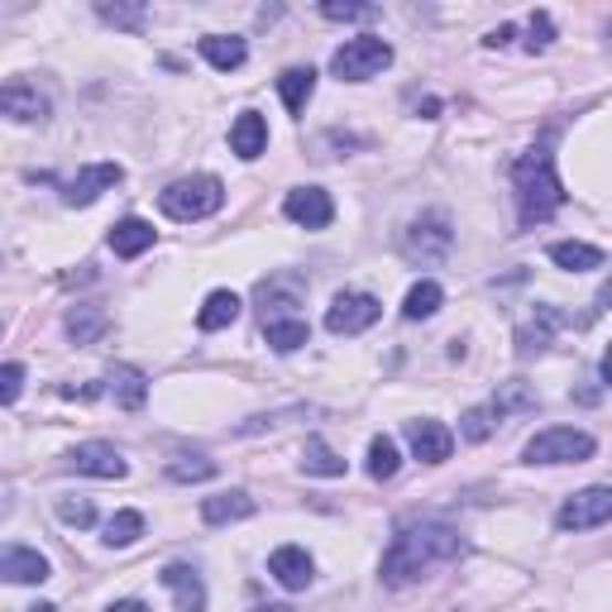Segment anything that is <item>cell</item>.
Instances as JSON below:
<instances>
[{"label": "cell", "mask_w": 612, "mask_h": 612, "mask_svg": "<svg viewBox=\"0 0 612 612\" xmlns=\"http://www.w3.org/2000/svg\"><path fill=\"white\" fill-rule=\"evenodd\" d=\"M168 478L172 484H201V478H215V460L207 455H178L168 464Z\"/></svg>", "instance_id": "1f68e13d"}, {"label": "cell", "mask_w": 612, "mask_h": 612, "mask_svg": "<svg viewBox=\"0 0 612 612\" xmlns=\"http://www.w3.org/2000/svg\"><path fill=\"white\" fill-rule=\"evenodd\" d=\"M57 517L67 521V527H92L96 521V507L86 498H57Z\"/></svg>", "instance_id": "e575fe53"}, {"label": "cell", "mask_w": 612, "mask_h": 612, "mask_svg": "<svg viewBox=\"0 0 612 612\" xmlns=\"http://www.w3.org/2000/svg\"><path fill=\"white\" fill-rule=\"evenodd\" d=\"M67 330L77 335V345H86V340H92V335H101V330H106V316H101V312H92V306H77V312L67 316Z\"/></svg>", "instance_id": "836d02e7"}, {"label": "cell", "mask_w": 612, "mask_h": 612, "mask_svg": "<svg viewBox=\"0 0 612 612\" xmlns=\"http://www.w3.org/2000/svg\"><path fill=\"white\" fill-rule=\"evenodd\" d=\"M302 297H306V287H302V278H293V273H278V278L258 283V293H254L258 312H264V326H273V320H293Z\"/></svg>", "instance_id": "9c48e42d"}, {"label": "cell", "mask_w": 612, "mask_h": 612, "mask_svg": "<svg viewBox=\"0 0 612 612\" xmlns=\"http://www.w3.org/2000/svg\"><path fill=\"white\" fill-rule=\"evenodd\" d=\"M402 469V455H398V441L392 435H373L369 441V478H378V484H388L392 474Z\"/></svg>", "instance_id": "f1b7e54d"}, {"label": "cell", "mask_w": 612, "mask_h": 612, "mask_svg": "<svg viewBox=\"0 0 612 612\" xmlns=\"http://www.w3.org/2000/svg\"><path fill=\"white\" fill-rule=\"evenodd\" d=\"M603 521H612V488L608 484L579 488L574 498H564L560 513H556L560 531H593V527H603Z\"/></svg>", "instance_id": "52a82bcc"}, {"label": "cell", "mask_w": 612, "mask_h": 612, "mask_svg": "<svg viewBox=\"0 0 612 612\" xmlns=\"http://www.w3.org/2000/svg\"><path fill=\"white\" fill-rule=\"evenodd\" d=\"M268 574L278 579L287 593H302V589L316 579V564H312V556H306L302 546H278V550L268 556Z\"/></svg>", "instance_id": "5bb4252c"}, {"label": "cell", "mask_w": 612, "mask_h": 612, "mask_svg": "<svg viewBox=\"0 0 612 612\" xmlns=\"http://www.w3.org/2000/svg\"><path fill=\"white\" fill-rule=\"evenodd\" d=\"M67 464L77 474H92V478H125L129 464L120 460V450L106 445V441H86L77 450H67Z\"/></svg>", "instance_id": "4fadbf2b"}, {"label": "cell", "mask_w": 612, "mask_h": 612, "mask_svg": "<svg viewBox=\"0 0 612 612\" xmlns=\"http://www.w3.org/2000/svg\"><path fill=\"white\" fill-rule=\"evenodd\" d=\"M513 34H517L513 24H498V29H493V34H488L484 43H488V49H507V43H513Z\"/></svg>", "instance_id": "ab89813d"}, {"label": "cell", "mask_w": 612, "mask_h": 612, "mask_svg": "<svg viewBox=\"0 0 612 612\" xmlns=\"http://www.w3.org/2000/svg\"><path fill=\"white\" fill-rule=\"evenodd\" d=\"M244 517H254V498L244 488L215 493V498L201 503V521H207V527H230V521H244Z\"/></svg>", "instance_id": "d6986e66"}, {"label": "cell", "mask_w": 612, "mask_h": 612, "mask_svg": "<svg viewBox=\"0 0 612 612\" xmlns=\"http://www.w3.org/2000/svg\"><path fill=\"white\" fill-rule=\"evenodd\" d=\"M158 207H163L168 221H207L225 207V187L221 178H211V172H197V178H178L172 187L158 192Z\"/></svg>", "instance_id": "3957f363"}, {"label": "cell", "mask_w": 612, "mask_h": 612, "mask_svg": "<svg viewBox=\"0 0 612 612\" xmlns=\"http://www.w3.org/2000/svg\"><path fill=\"white\" fill-rule=\"evenodd\" d=\"M163 589L178 599V612H207V584L192 564H163Z\"/></svg>", "instance_id": "9a60e30c"}, {"label": "cell", "mask_w": 612, "mask_h": 612, "mask_svg": "<svg viewBox=\"0 0 612 612\" xmlns=\"http://www.w3.org/2000/svg\"><path fill=\"white\" fill-rule=\"evenodd\" d=\"M407 445H412V455L421 464H445L450 450H455V435H450L445 421L421 416V421H407Z\"/></svg>", "instance_id": "8fae6325"}, {"label": "cell", "mask_w": 612, "mask_h": 612, "mask_svg": "<svg viewBox=\"0 0 612 612\" xmlns=\"http://www.w3.org/2000/svg\"><path fill=\"white\" fill-rule=\"evenodd\" d=\"M603 383H608V388H612V345H608V349H603Z\"/></svg>", "instance_id": "7bdbcfd3"}, {"label": "cell", "mask_w": 612, "mask_h": 612, "mask_svg": "<svg viewBox=\"0 0 612 612\" xmlns=\"http://www.w3.org/2000/svg\"><path fill=\"white\" fill-rule=\"evenodd\" d=\"M503 412H498V407H493V402H484V407H469V412H464V421H460V435H464V441H488V435H493V421H498Z\"/></svg>", "instance_id": "d6a6232c"}, {"label": "cell", "mask_w": 612, "mask_h": 612, "mask_svg": "<svg viewBox=\"0 0 612 612\" xmlns=\"http://www.w3.org/2000/svg\"><path fill=\"white\" fill-rule=\"evenodd\" d=\"M20 388H24V363H6V369H0V398L6 402H20Z\"/></svg>", "instance_id": "f35d334b"}, {"label": "cell", "mask_w": 612, "mask_h": 612, "mask_svg": "<svg viewBox=\"0 0 612 612\" xmlns=\"http://www.w3.org/2000/svg\"><path fill=\"white\" fill-rule=\"evenodd\" d=\"M550 39H556V24H550L546 10H536V14H531V39H527V49L541 53V49H550Z\"/></svg>", "instance_id": "74e56055"}, {"label": "cell", "mask_w": 612, "mask_h": 612, "mask_svg": "<svg viewBox=\"0 0 612 612\" xmlns=\"http://www.w3.org/2000/svg\"><path fill=\"white\" fill-rule=\"evenodd\" d=\"M450 250H455V230H450V221L441 211L412 221V225H407V235H402V258H407V264H421V268H435Z\"/></svg>", "instance_id": "8992f818"}, {"label": "cell", "mask_w": 612, "mask_h": 612, "mask_svg": "<svg viewBox=\"0 0 612 612\" xmlns=\"http://www.w3.org/2000/svg\"><path fill=\"white\" fill-rule=\"evenodd\" d=\"M599 306H603V312H612V278L599 287Z\"/></svg>", "instance_id": "b9f144b4"}, {"label": "cell", "mask_w": 612, "mask_h": 612, "mask_svg": "<svg viewBox=\"0 0 612 612\" xmlns=\"http://www.w3.org/2000/svg\"><path fill=\"white\" fill-rule=\"evenodd\" d=\"M110 250L120 258H139L144 250H154V225L139 221V215H125V221L110 225Z\"/></svg>", "instance_id": "44dd1931"}, {"label": "cell", "mask_w": 612, "mask_h": 612, "mask_svg": "<svg viewBox=\"0 0 612 612\" xmlns=\"http://www.w3.org/2000/svg\"><path fill=\"white\" fill-rule=\"evenodd\" d=\"M139 536H144V517L135 513V507H125V513H115V517L106 521V546H110V550L135 546Z\"/></svg>", "instance_id": "4dcf8cb0"}, {"label": "cell", "mask_w": 612, "mask_h": 612, "mask_svg": "<svg viewBox=\"0 0 612 612\" xmlns=\"http://www.w3.org/2000/svg\"><path fill=\"white\" fill-rule=\"evenodd\" d=\"M0 574L10 579V584H43L53 570H49V560L39 556V550H29V546H10L6 556H0Z\"/></svg>", "instance_id": "ac0fdd59"}, {"label": "cell", "mask_w": 612, "mask_h": 612, "mask_svg": "<svg viewBox=\"0 0 612 612\" xmlns=\"http://www.w3.org/2000/svg\"><path fill=\"white\" fill-rule=\"evenodd\" d=\"M392 63V43L378 39V34H359V39H345L340 49L330 53V72L340 82H369L378 77Z\"/></svg>", "instance_id": "277c9868"}, {"label": "cell", "mask_w": 612, "mask_h": 612, "mask_svg": "<svg viewBox=\"0 0 612 612\" xmlns=\"http://www.w3.org/2000/svg\"><path fill=\"white\" fill-rule=\"evenodd\" d=\"M302 469L316 474V478H340V474H345V460L335 455V450L320 441V435H312V441L302 445Z\"/></svg>", "instance_id": "83f0119b"}, {"label": "cell", "mask_w": 612, "mask_h": 612, "mask_svg": "<svg viewBox=\"0 0 612 612\" xmlns=\"http://www.w3.org/2000/svg\"><path fill=\"white\" fill-rule=\"evenodd\" d=\"M445 306V287L435 283V278H421L412 293H407V302H402V316L407 320H426V316H435Z\"/></svg>", "instance_id": "4316f807"}, {"label": "cell", "mask_w": 612, "mask_h": 612, "mask_svg": "<svg viewBox=\"0 0 612 612\" xmlns=\"http://www.w3.org/2000/svg\"><path fill=\"white\" fill-rule=\"evenodd\" d=\"M378 316H383V302H378V297H369V293H340L326 306V330L330 335H359V330H369Z\"/></svg>", "instance_id": "ba28073f"}, {"label": "cell", "mask_w": 612, "mask_h": 612, "mask_svg": "<svg viewBox=\"0 0 612 612\" xmlns=\"http://www.w3.org/2000/svg\"><path fill=\"white\" fill-rule=\"evenodd\" d=\"M513 187H517L521 230L546 225L550 215L564 207V187H560V172H556V158H550V149L521 154L517 163H513Z\"/></svg>", "instance_id": "7a4b0ae2"}, {"label": "cell", "mask_w": 612, "mask_h": 612, "mask_svg": "<svg viewBox=\"0 0 612 612\" xmlns=\"http://www.w3.org/2000/svg\"><path fill=\"white\" fill-rule=\"evenodd\" d=\"M230 149H235L244 163H254V158L268 149V125H264V115H258V110H240L235 125H230Z\"/></svg>", "instance_id": "2e32d148"}, {"label": "cell", "mask_w": 612, "mask_h": 612, "mask_svg": "<svg viewBox=\"0 0 612 612\" xmlns=\"http://www.w3.org/2000/svg\"><path fill=\"white\" fill-rule=\"evenodd\" d=\"M0 110L10 115V120H20V125H34L49 115V101L39 96V86H29V82H6V92H0Z\"/></svg>", "instance_id": "e0dca14e"}, {"label": "cell", "mask_w": 612, "mask_h": 612, "mask_svg": "<svg viewBox=\"0 0 612 612\" xmlns=\"http://www.w3.org/2000/svg\"><path fill=\"white\" fill-rule=\"evenodd\" d=\"M240 320V297L235 293H211L207 302H201V312H197V326L201 330H225V326H235Z\"/></svg>", "instance_id": "d4e9b609"}, {"label": "cell", "mask_w": 612, "mask_h": 612, "mask_svg": "<svg viewBox=\"0 0 612 612\" xmlns=\"http://www.w3.org/2000/svg\"><path fill=\"white\" fill-rule=\"evenodd\" d=\"M106 383H110V398L120 402L125 412H135V407H144V398H149V378L139 369H129V363H115Z\"/></svg>", "instance_id": "cb8c5ba5"}, {"label": "cell", "mask_w": 612, "mask_h": 612, "mask_svg": "<svg viewBox=\"0 0 612 612\" xmlns=\"http://www.w3.org/2000/svg\"><path fill=\"white\" fill-rule=\"evenodd\" d=\"M464 550L455 527H441V521H412V527H398L388 556H383V584L407 589L416 584L421 574H431L435 564L455 560Z\"/></svg>", "instance_id": "6da1fadb"}, {"label": "cell", "mask_w": 612, "mask_h": 612, "mask_svg": "<svg viewBox=\"0 0 612 612\" xmlns=\"http://www.w3.org/2000/svg\"><path fill=\"white\" fill-rule=\"evenodd\" d=\"M106 612H154L149 603H139V599H120V603H110Z\"/></svg>", "instance_id": "60d3db41"}, {"label": "cell", "mask_w": 612, "mask_h": 612, "mask_svg": "<svg viewBox=\"0 0 612 612\" xmlns=\"http://www.w3.org/2000/svg\"><path fill=\"white\" fill-rule=\"evenodd\" d=\"M197 49L215 72H235V67H244V57H250V43L240 34H207Z\"/></svg>", "instance_id": "ffe728a7"}, {"label": "cell", "mask_w": 612, "mask_h": 612, "mask_svg": "<svg viewBox=\"0 0 612 612\" xmlns=\"http://www.w3.org/2000/svg\"><path fill=\"white\" fill-rule=\"evenodd\" d=\"M120 178H125L120 163H92V168H82L72 182H63V201L67 207H92V201H101V192H110Z\"/></svg>", "instance_id": "7c38bea8"}, {"label": "cell", "mask_w": 612, "mask_h": 612, "mask_svg": "<svg viewBox=\"0 0 612 612\" xmlns=\"http://www.w3.org/2000/svg\"><path fill=\"white\" fill-rule=\"evenodd\" d=\"M320 14H326V20H369V14H378V10L373 6H349V0H326Z\"/></svg>", "instance_id": "8d00e7d4"}, {"label": "cell", "mask_w": 612, "mask_h": 612, "mask_svg": "<svg viewBox=\"0 0 612 612\" xmlns=\"http://www.w3.org/2000/svg\"><path fill=\"white\" fill-rule=\"evenodd\" d=\"M268 345L278 349V355H293V349H302L306 340H312V330H306V320L293 316V320H273V326H264Z\"/></svg>", "instance_id": "f546056e"}, {"label": "cell", "mask_w": 612, "mask_h": 612, "mask_svg": "<svg viewBox=\"0 0 612 612\" xmlns=\"http://www.w3.org/2000/svg\"><path fill=\"white\" fill-rule=\"evenodd\" d=\"M593 435L589 431H574V426H550L541 435H531L527 450H521V460L527 464H584L593 460Z\"/></svg>", "instance_id": "5b68a950"}, {"label": "cell", "mask_w": 612, "mask_h": 612, "mask_svg": "<svg viewBox=\"0 0 612 612\" xmlns=\"http://www.w3.org/2000/svg\"><path fill=\"white\" fill-rule=\"evenodd\" d=\"M283 215L302 230H326L335 221V201H330V192H320V187H293L283 201Z\"/></svg>", "instance_id": "30bf717a"}, {"label": "cell", "mask_w": 612, "mask_h": 612, "mask_svg": "<svg viewBox=\"0 0 612 612\" xmlns=\"http://www.w3.org/2000/svg\"><path fill=\"white\" fill-rule=\"evenodd\" d=\"M29 612H57L53 603H39V608H29Z\"/></svg>", "instance_id": "ee69618b"}, {"label": "cell", "mask_w": 612, "mask_h": 612, "mask_svg": "<svg viewBox=\"0 0 612 612\" xmlns=\"http://www.w3.org/2000/svg\"><path fill=\"white\" fill-rule=\"evenodd\" d=\"M96 14L106 24H120V29H139L144 24V6H96Z\"/></svg>", "instance_id": "d590c367"}, {"label": "cell", "mask_w": 612, "mask_h": 612, "mask_svg": "<svg viewBox=\"0 0 612 612\" xmlns=\"http://www.w3.org/2000/svg\"><path fill=\"white\" fill-rule=\"evenodd\" d=\"M550 264H560L564 273H589V268H603V250L584 240H560L550 244Z\"/></svg>", "instance_id": "603a6c76"}, {"label": "cell", "mask_w": 612, "mask_h": 612, "mask_svg": "<svg viewBox=\"0 0 612 612\" xmlns=\"http://www.w3.org/2000/svg\"><path fill=\"white\" fill-rule=\"evenodd\" d=\"M560 312H556V306H536V316L527 320V326H521L517 330V349H521V359H531V355H541V349L550 345V330H556L560 326Z\"/></svg>", "instance_id": "7402d4cb"}, {"label": "cell", "mask_w": 612, "mask_h": 612, "mask_svg": "<svg viewBox=\"0 0 612 612\" xmlns=\"http://www.w3.org/2000/svg\"><path fill=\"white\" fill-rule=\"evenodd\" d=\"M278 92H283V106L293 115H302L306 101H312V92H316V72L312 67H287L278 77Z\"/></svg>", "instance_id": "484cf974"}]
</instances>
